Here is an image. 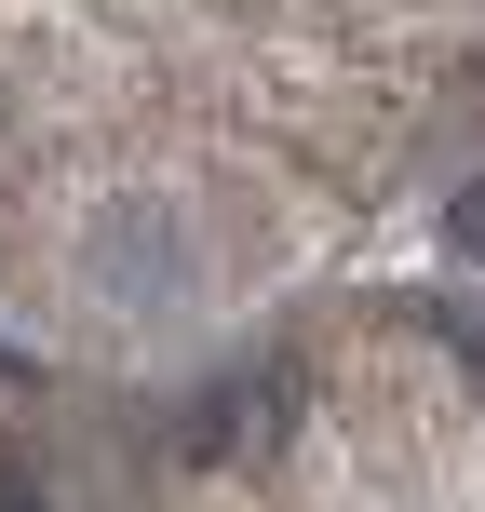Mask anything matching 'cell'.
<instances>
[{
	"mask_svg": "<svg viewBox=\"0 0 485 512\" xmlns=\"http://www.w3.org/2000/svg\"><path fill=\"white\" fill-rule=\"evenodd\" d=\"M81 270H95V283H108L122 310H162V297L189 283V243L162 230V203H122V216H95V243H81Z\"/></svg>",
	"mask_w": 485,
	"mask_h": 512,
	"instance_id": "cell-1",
	"label": "cell"
},
{
	"mask_svg": "<svg viewBox=\"0 0 485 512\" xmlns=\"http://www.w3.org/2000/svg\"><path fill=\"white\" fill-rule=\"evenodd\" d=\"M0 512H41V499H27V472H0Z\"/></svg>",
	"mask_w": 485,
	"mask_h": 512,
	"instance_id": "cell-2",
	"label": "cell"
},
{
	"mask_svg": "<svg viewBox=\"0 0 485 512\" xmlns=\"http://www.w3.org/2000/svg\"><path fill=\"white\" fill-rule=\"evenodd\" d=\"M0 378H14V351H0Z\"/></svg>",
	"mask_w": 485,
	"mask_h": 512,
	"instance_id": "cell-3",
	"label": "cell"
}]
</instances>
